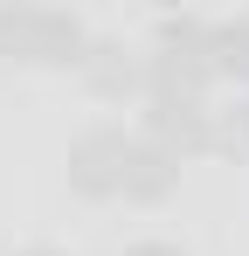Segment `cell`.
Wrapping results in <instances>:
<instances>
[{
  "mask_svg": "<svg viewBox=\"0 0 249 256\" xmlns=\"http://www.w3.org/2000/svg\"><path fill=\"white\" fill-rule=\"evenodd\" d=\"M124 256H180L173 242H138V250H124Z\"/></svg>",
  "mask_w": 249,
  "mask_h": 256,
  "instance_id": "5",
  "label": "cell"
},
{
  "mask_svg": "<svg viewBox=\"0 0 249 256\" xmlns=\"http://www.w3.org/2000/svg\"><path fill=\"white\" fill-rule=\"evenodd\" d=\"M214 70H228V76H242V84H249V21L214 35Z\"/></svg>",
  "mask_w": 249,
  "mask_h": 256,
  "instance_id": "4",
  "label": "cell"
},
{
  "mask_svg": "<svg viewBox=\"0 0 249 256\" xmlns=\"http://www.w3.org/2000/svg\"><path fill=\"white\" fill-rule=\"evenodd\" d=\"M152 132H160V152H166V160H173V146H180V152H208V111H201V104L160 97V111H152Z\"/></svg>",
  "mask_w": 249,
  "mask_h": 256,
  "instance_id": "3",
  "label": "cell"
},
{
  "mask_svg": "<svg viewBox=\"0 0 249 256\" xmlns=\"http://www.w3.org/2000/svg\"><path fill=\"white\" fill-rule=\"evenodd\" d=\"M76 42H83L76 21L56 14V7H14V14H0V48L28 56V62H70Z\"/></svg>",
  "mask_w": 249,
  "mask_h": 256,
  "instance_id": "1",
  "label": "cell"
},
{
  "mask_svg": "<svg viewBox=\"0 0 249 256\" xmlns=\"http://www.w3.org/2000/svg\"><path fill=\"white\" fill-rule=\"evenodd\" d=\"M28 256H56V250H28Z\"/></svg>",
  "mask_w": 249,
  "mask_h": 256,
  "instance_id": "6",
  "label": "cell"
},
{
  "mask_svg": "<svg viewBox=\"0 0 249 256\" xmlns=\"http://www.w3.org/2000/svg\"><path fill=\"white\" fill-rule=\"evenodd\" d=\"M124 160H132V138L124 132H90L70 152V180L83 194H124Z\"/></svg>",
  "mask_w": 249,
  "mask_h": 256,
  "instance_id": "2",
  "label": "cell"
}]
</instances>
